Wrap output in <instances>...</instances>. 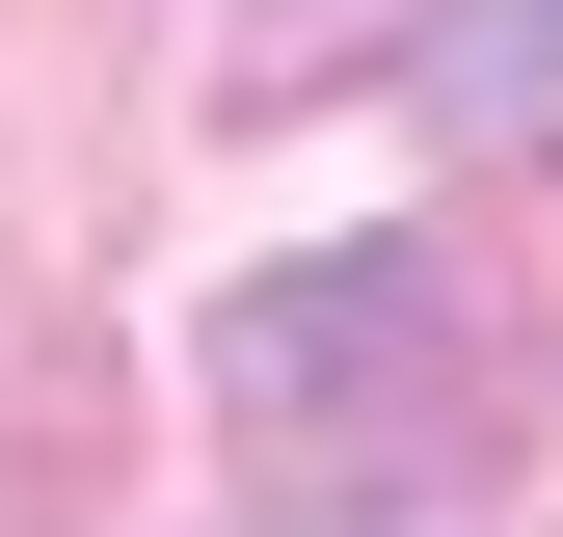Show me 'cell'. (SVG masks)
I'll use <instances>...</instances> for the list:
<instances>
[{"label": "cell", "mask_w": 563, "mask_h": 537, "mask_svg": "<svg viewBox=\"0 0 563 537\" xmlns=\"http://www.w3.org/2000/svg\"><path fill=\"white\" fill-rule=\"evenodd\" d=\"M216 457L268 511H456L483 484V322L402 242L242 268V296H216Z\"/></svg>", "instance_id": "6da1fadb"}, {"label": "cell", "mask_w": 563, "mask_h": 537, "mask_svg": "<svg viewBox=\"0 0 563 537\" xmlns=\"http://www.w3.org/2000/svg\"><path fill=\"white\" fill-rule=\"evenodd\" d=\"M430 134L563 162V0H430Z\"/></svg>", "instance_id": "7a4b0ae2"}]
</instances>
